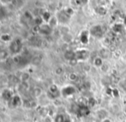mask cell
Returning a JSON list of instances; mask_svg holds the SVG:
<instances>
[{
	"label": "cell",
	"instance_id": "1",
	"mask_svg": "<svg viewBox=\"0 0 126 122\" xmlns=\"http://www.w3.org/2000/svg\"><path fill=\"white\" fill-rule=\"evenodd\" d=\"M22 49V43L21 41V40L16 39V40H11V42L10 43V47H9V50H10L11 55L12 54L13 55L18 54Z\"/></svg>",
	"mask_w": 126,
	"mask_h": 122
},
{
	"label": "cell",
	"instance_id": "2",
	"mask_svg": "<svg viewBox=\"0 0 126 122\" xmlns=\"http://www.w3.org/2000/svg\"><path fill=\"white\" fill-rule=\"evenodd\" d=\"M89 34H90V35H92V36H94V37L100 38V37L103 36L104 31H103V29L100 25H94L90 29Z\"/></svg>",
	"mask_w": 126,
	"mask_h": 122
},
{
	"label": "cell",
	"instance_id": "3",
	"mask_svg": "<svg viewBox=\"0 0 126 122\" xmlns=\"http://www.w3.org/2000/svg\"><path fill=\"white\" fill-rule=\"evenodd\" d=\"M52 29H53L52 28H51L48 23H47V22H44V23H42L41 25H40L38 27L39 33L42 35H51V32H52Z\"/></svg>",
	"mask_w": 126,
	"mask_h": 122
},
{
	"label": "cell",
	"instance_id": "4",
	"mask_svg": "<svg viewBox=\"0 0 126 122\" xmlns=\"http://www.w3.org/2000/svg\"><path fill=\"white\" fill-rule=\"evenodd\" d=\"M88 57V52L86 49H79L76 52V59L78 61L85 60Z\"/></svg>",
	"mask_w": 126,
	"mask_h": 122
},
{
	"label": "cell",
	"instance_id": "5",
	"mask_svg": "<svg viewBox=\"0 0 126 122\" xmlns=\"http://www.w3.org/2000/svg\"><path fill=\"white\" fill-rule=\"evenodd\" d=\"M75 93H76V88L70 85L66 86V87L63 88V89H62V95L63 96H70V95H72Z\"/></svg>",
	"mask_w": 126,
	"mask_h": 122
},
{
	"label": "cell",
	"instance_id": "6",
	"mask_svg": "<svg viewBox=\"0 0 126 122\" xmlns=\"http://www.w3.org/2000/svg\"><path fill=\"white\" fill-rule=\"evenodd\" d=\"M57 17H58V22H59V23H63V24L67 23L68 21L70 20V18L69 16H67L66 14H65V12L63 11V10L58 13V15L57 16Z\"/></svg>",
	"mask_w": 126,
	"mask_h": 122
},
{
	"label": "cell",
	"instance_id": "7",
	"mask_svg": "<svg viewBox=\"0 0 126 122\" xmlns=\"http://www.w3.org/2000/svg\"><path fill=\"white\" fill-rule=\"evenodd\" d=\"M11 55L10 54V50L5 48H1L0 49V62H3L9 59V57Z\"/></svg>",
	"mask_w": 126,
	"mask_h": 122
},
{
	"label": "cell",
	"instance_id": "8",
	"mask_svg": "<svg viewBox=\"0 0 126 122\" xmlns=\"http://www.w3.org/2000/svg\"><path fill=\"white\" fill-rule=\"evenodd\" d=\"M89 31H83L80 35V40L82 44H88L89 41Z\"/></svg>",
	"mask_w": 126,
	"mask_h": 122
},
{
	"label": "cell",
	"instance_id": "9",
	"mask_svg": "<svg viewBox=\"0 0 126 122\" xmlns=\"http://www.w3.org/2000/svg\"><path fill=\"white\" fill-rule=\"evenodd\" d=\"M63 57H64V59L66 60L71 61L76 59V52H74L72 50H67L63 54Z\"/></svg>",
	"mask_w": 126,
	"mask_h": 122
},
{
	"label": "cell",
	"instance_id": "10",
	"mask_svg": "<svg viewBox=\"0 0 126 122\" xmlns=\"http://www.w3.org/2000/svg\"><path fill=\"white\" fill-rule=\"evenodd\" d=\"M94 11L99 16H105L107 14L108 10L105 6H100V5H98V6H96L94 8Z\"/></svg>",
	"mask_w": 126,
	"mask_h": 122
},
{
	"label": "cell",
	"instance_id": "11",
	"mask_svg": "<svg viewBox=\"0 0 126 122\" xmlns=\"http://www.w3.org/2000/svg\"><path fill=\"white\" fill-rule=\"evenodd\" d=\"M41 17H42V19H43L44 22L48 23L49 21H50L51 18L52 17V15H51V13L49 10H44V12L41 15Z\"/></svg>",
	"mask_w": 126,
	"mask_h": 122
},
{
	"label": "cell",
	"instance_id": "12",
	"mask_svg": "<svg viewBox=\"0 0 126 122\" xmlns=\"http://www.w3.org/2000/svg\"><path fill=\"white\" fill-rule=\"evenodd\" d=\"M125 29V26L121 23H115L112 27V30L117 34H119Z\"/></svg>",
	"mask_w": 126,
	"mask_h": 122
},
{
	"label": "cell",
	"instance_id": "13",
	"mask_svg": "<svg viewBox=\"0 0 126 122\" xmlns=\"http://www.w3.org/2000/svg\"><path fill=\"white\" fill-rule=\"evenodd\" d=\"M94 66L98 67V68H100L103 65H104V61H103V59L101 57H96L94 60Z\"/></svg>",
	"mask_w": 126,
	"mask_h": 122
},
{
	"label": "cell",
	"instance_id": "14",
	"mask_svg": "<svg viewBox=\"0 0 126 122\" xmlns=\"http://www.w3.org/2000/svg\"><path fill=\"white\" fill-rule=\"evenodd\" d=\"M78 114H79L80 116H86L89 114V109L86 107H81L78 110Z\"/></svg>",
	"mask_w": 126,
	"mask_h": 122
},
{
	"label": "cell",
	"instance_id": "15",
	"mask_svg": "<svg viewBox=\"0 0 126 122\" xmlns=\"http://www.w3.org/2000/svg\"><path fill=\"white\" fill-rule=\"evenodd\" d=\"M59 23V22H58V17H53L52 16V17L51 18V20L49 21V22H48V24L51 26L52 29H54L55 27H57V25Z\"/></svg>",
	"mask_w": 126,
	"mask_h": 122
},
{
	"label": "cell",
	"instance_id": "16",
	"mask_svg": "<svg viewBox=\"0 0 126 122\" xmlns=\"http://www.w3.org/2000/svg\"><path fill=\"white\" fill-rule=\"evenodd\" d=\"M97 115H98L100 118H101L102 120H104V119H106V118H107L108 113H107V111H106V110L101 108L99 111H97Z\"/></svg>",
	"mask_w": 126,
	"mask_h": 122
},
{
	"label": "cell",
	"instance_id": "17",
	"mask_svg": "<svg viewBox=\"0 0 126 122\" xmlns=\"http://www.w3.org/2000/svg\"><path fill=\"white\" fill-rule=\"evenodd\" d=\"M0 40L3 42H11L12 39H11V36H10L9 34H3V35L0 36Z\"/></svg>",
	"mask_w": 126,
	"mask_h": 122
},
{
	"label": "cell",
	"instance_id": "18",
	"mask_svg": "<svg viewBox=\"0 0 126 122\" xmlns=\"http://www.w3.org/2000/svg\"><path fill=\"white\" fill-rule=\"evenodd\" d=\"M100 57H101L103 59H107V58L109 57L110 52H109V51H108L107 49L103 48V49H101V50L100 51Z\"/></svg>",
	"mask_w": 126,
	"mask_h": 122
},
{
	"label": "cell",
	"instance_id": "19",
	"mask_svg": "<svg viewBox=\"0 0 126 122\" xmlns=\"http://www.w3.org/2000/svg\"><path fill=\"white\" fill-rule=\"evenodd\" d=\"M62 39H63V41L66 42V43H70V42H71V40L73 38H72V35H70V33H68V34H64V35H63Z\"/></svg>",
	"mask_w": 126,
	"mask_h": 122
},
{
	"label": "cell",
	"instance_id": "20",
	"mask_svg": "<svg viewBox=\"0 0 126 122\" xmlns=\"http://www.w3.org/2000/svg\"><path fill=\"white\" fill-rule=\"evenodd\" d=\"M63 11H64L65 14H66L67 16H69L70 17H71L72 16L74 15V10L72 8H70V7H67V8H65L64 10H63Z\"/></svg>",
	"mask_w": 126,
	"mask_h": 122
},
{
	"label": "cell",
	"instance_id": "21",
	"mask_svg": "<svg viewBox=\"0 0 126 122\" xmlns=\"http://www.w3.org/2000/svg\"><path fill=\"white\" fill-rule=\"evenodd\" d=\"M63 71H64V70H63V68L62 66H58L55 69V73H56L58 76L62 75V74L63 73Z\"/></svg>",
	"mask_w": 126,
	"mask_h": 122
},
{
	"label": "cell",
	"instance_id": "22",
	"mask_svg": "<svg viewBox=\"0 0 126 122\" xmlns=\"http://www.w3.org/2000/svg\"><path fill=\"white\" fill-rule=\"evenodd\" d=\"M77 78H78V76H77V74H76V73H74V72H72V73H70V75H69V79H70V81H76L77 80Z\"/></svg>",
	"mask_w": 126,
	"mask_h": 122
},
{
	"label": "cell",
	"instance_id": "23",
	"mask_svg": "<svg viewBox=\"0 0 126 122\" xmlns=\"http://www.w3.org/2000/svg\"><path fill=\"white\" fill-rule=\"evenodd\" d=\"M97 3L100 6H106L109 3V0H97Z\"/></svg>",
	"mask_w": 126,
	"mask_h": 122
},
{
	"label": "cell",
	"instance_id": "24",
	"mask_svg": "<svg viewBox=\"0 0 126 122\" xmlns=\"http://www.w3.org/2000/svg\"><path fill=\"white\" fill-rule=\"evenodd\" d=\"M50 91L52 94H55V93H57V92H58V89L55 84H53V85H51L50 87Z\"/></svg>",
	"mask_w": 126,
	"mask_h": 122
},
{
	"label": "cell",
	"instance_id": "25",
	"mask_svg": "<svg viewBox=\"0 0 126 122\" xmlns=\"http://www.w3.org/2000/svg\"><path fill=\"white\" fill-rule=\"evenodd\" d=\"M111 95H113V96L115 97H118V95H119V92L117 89H112V92H111Z\"/></svg>",
	"mask_w": 126,
	"mask_h": 122
},
{
	"label": "cell",
	"instance_id": "26",
	"mask_svg": "<svg viewBox=\"0 0 126 122\" xmlns=\"http://www.w3.org/2000/svg\"><path fill=\"white\" fill-rule=\"evenodd\" d=\"M100 69H101V70H102V71L106 72V71H107V70H108V69H109V66H108L106 64H104V65H103L102 66L100 67Z\"/></svg>",
	"mask_w": 126,
	"mask_h": 122
},
{
	"label": "cell",
	"instance_id": "27",
	"mask_svg": "<svg viewBox=\"0 0 126 122\" xmlns=\"http://www.w3.org/2000/svg\"><path fill=\"white\" fill-rule=\"evenodd\" d=\"M88 1L89 0H80V3H82V4H87L88 3Z\"/></svg>",
	"mask_w": 126,
	"mask_h": 122
},
{
	"label": "cell",
	"instance_id": "28",
	"mask_svg": "<svg viewBox=\"0 0 126 122\" xmlns=\"http://www.w3.org/2000/svg\"><path fill=\"white\" fill-rule=\"evenodd\" d=\"M12 0H0V2L3 3H9L10 2H11Z\"/></svg>",
	"mask_w": 126,
	"mask_h": 122
},
{
	"label": "cell",
	"instance_id": "29",
	"mask_svg": "<svg viewBox=\"0 0 126 122\" xmlns=\"http://www.w3.org/2000/svg\"><path fill=\"white\" fill-rule=\"evenodd\" d=\"M101 122H111V121L110 119H108V118H106V119L102 120V121H101Z\"/></svg>",
	"mask_w": 126,
	"mask_h": 122
},
{
	"label": "cell",
	"instance_id": "30",
	"mask_svg": "<svg viewBox=\"0 0 126 122\" xmlns=\"http://www.w3.org/2000/svg\"><path fill=\"white\" fill-rule=\"evenodd\" d=\"M125 25L126 26V16H125Z\"/></svg>",
	"mask_w": 126,
	"mask_h": 122
},
{
	"label": "cell",
	"instance_id": "31",
	"mask_svg": "<svg viewBox=\"0 0 126 122\" xmlns=\"http://www.w3.org/2000/svg\"><path fill=\"white\" fill-rule=\"evenodd\" d=\"M1 27H2V23H1V21H0V29H1Z\"/></svg>",
	"mask_w": 126,
	"mask_h": 122
}]
</instances>
